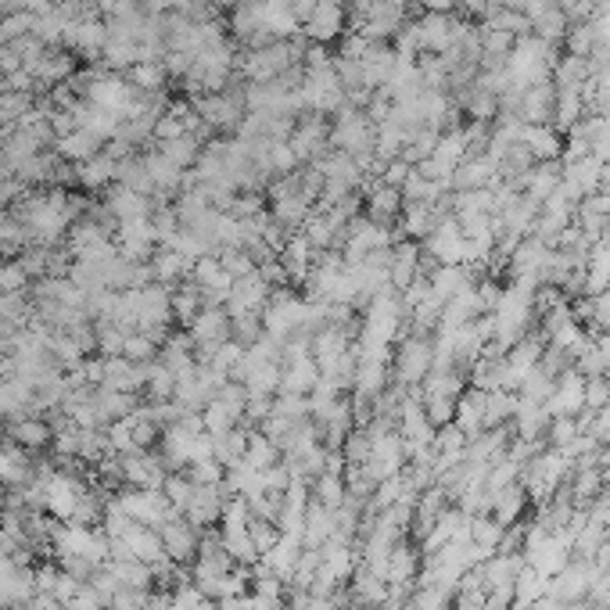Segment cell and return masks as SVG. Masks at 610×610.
Returning <instances> with one entry per match:
<instances>
[{
    "label": "cell",
    "mask_w": 610,
    "mask_h": 610,
    "mask_svg": "<svg viewBox=\"0 0 610 610\" xmlns=\"http://www.w3.org/2000/svg\"><path fill=\"white\" fill-rule=\"evenodd\" d=\"M531 302H535V295H531V284L528 281H521V284H513L503 298H499V313H496V334H499V342L503 345H517V334L524 330V323H528V316H531Z\"/></svg>",
    "instance_id": "6da1fadb"
},
{
    "label": "cell",
    "mask_w": 610,
    "mask_h": 610,
    "mask_svg": "<svg viewBox=\"0 0 610 610\" xmlns=\"http://www.w3.org/2000/svg\"><path fill=\"white\" fill-rule=\"evenodd\" d=\"M87 499V489L80 478H73V474H50V482H47V492H43V510L61 521V524H69L76 517V506Z\"/></svg>",
    "instance_id": "7a4b0ae2"
},
{
    "label": "cell",
    "mask_w": 610,
    "mask_h": 610,
    "mask_svg": "<svg viewBox=\"0 0 610 610\" xmlns=\"http://www.w3.org/2000/svg\"><path fill=\"white\" fill-rule=\"evenodd\" d=\"M201 528H194L183 513H176L173 521H166L162 528H158V535H162V546H166V557L173 560V564H190V560H197V546H201V535H197Z\"/></svg>",
    "instance_id": "3957f363"
},
{
    "label": "cell",
    "mask_w": 610,
    "mask_h": 610,
    "mask_svg": "<svg viewBox=\"0 0 610 610\" xmlns=\"http://www.w3.org/2000/svg\"><path fill=\"white\" fill-rule=\"evenodd\" d=\"M582 405H585V377H582L578 370H568V374L557 381L553 395L546 398V413H550V417H575Z\"/></svg>",
    "instance_id": "277c9868"
},
{
    "label": "cell",
    "mask_w": 610,
    "mask_h": 610,
    "mask_svg": "<svg viewBox=\"0 0 610 610\" xmlns=\"http://www.w3.org/2000/svg\"><path fill=\"white\" fill-rule=\"evenodd\" d=\"M223 510H227V499H223V485H197L194 489V499L187 506V521L194 528H212L223 521Z\"/></svg>",
    "instance_id": "5b68a950"
},
{
    "label": "cell",
    "mask_w": 610,
    "mask_h": 610,
    "mask_svg": "<svg viewBox=\"0 0 610 610\" xmlns=\"http://www.w3.org/2000/svg\"><path fill=\"white\" fill-rule=\"evenodd\" d=\"M36 478L33 474V463H29V452L15 442H4L0 445V485L8 489H22Z\"/></svg>",
    "instance_id": "8992f818"
},
{
    "label": "cell",
    "mask_w": 610,
    "mask_h": 610,
    "mask_svg": "<svg viewBox=\"0 0 610 610\" xmlns=\"http://www.w3.org/2000/svg\"><path fill=\"white\" fill-rule=\"evenodd\" d=\"M8 438H12L15 445H22L26 452H40V449H47V445H50L54 431H50V424H47V421H40V417H12V424H8Z\"/></svg>",
    "instance_id": "52a82bcc"
},
{
    "label": "cell",
    "mask_w": 610,
    "mask_h": 610,
    "mask_svg": "<svg viewBox=\"0 0 610 610\" xmlns=\"http://www.w3.org/2000/svg\"><path fill=\"white\" fill-rule=\"evenodd\" d=\"M452 424H456L467 438H478V435L485 431V391H482V388L470 391V395H463V398L456 402Z\"/></svg>",
    "instance_id": "ba28073f"
},
{
    "label": "cell",
    "mask_w": 610,
    "mask_h": 610,
    "mask_svg": "<svg viewBox=\"0 0 610 610\" xmlns=\"http://www.w3.org/2000/svg\"><path fill=\"white\" fill-rule=\"evenodd\" d=\"M305 316H309V305H302L295 298H281V302H274V309L266 313V327H269V334H274V337H284L295 327H302Z\"/></svg>",
    "instance_id": "9c48e42d"
},
{
    "label": "cell",
    "mask_w": 610,
    "mask_h": 610,
    "mask_svg": "<svg viewBox=\"0 0 610 610\" xmlns=\"http://www.w3.org/2000/svg\"><path fill=\"white\" fill-rule=\"evenodd\" d=\"M431 363H435V352H431V345L410 342V345L402 349V356H398V377H402L405 384H421V381L428 377Z\"/></svg>",
    "instance_id": "30bf717a"
},
{
    "label": "cell",
    "mask_w": 610,
    "mask_h": 610,
    "mask_svg": "<svg viewBox=\"0 0 610 610\" xmlns=\"http://www.w3.org/2000/svg\"><path fill=\"white\" fill-rule=\"evenodd\" d=\"M227 334H230V323H227V316H223L220 309L197 313V320H194V342L209 345V349L216 352V349L227 342Z\"/></svg>",
    "instance_id": "8fae6325"
},
{
    "label": "cell",
    "mask_w": 610,
    "mask_h": 610,
    "mask_svg": "<svg viewBox=\"0 0 610 610\" xmlns=\"http://www.w3.org/2000/svg\"><path fill=\"white\" fill-rule=\"evenodd\" d=\"M524 503H528V492H524L521 485H503V489H496V492H492V506H496V513H492V517L506 528V524H513V521L521 517Z\"/></svg>",
    "instance_id": "7c38bea8"
},
{
    "label": "cell",
    "mask_w": 610,
    "mask_h": 610,
    "mask_svg": "<svg viewBox=\"0 0 610 610\" xmlns=\"http://www.w3.org/2000/svg\"><path fill=\"white\" fill-rule=\"evenodd\" d=\"M244 463L255 470H269L281 463V449L269 442L262 431H248V449H244Z\"/></svg>",
    "instance_id": "4fadbf2b"
},
{
    "label": "cell",
    "mask_w": 610,
    "mask_h": 610,
    "mask_svg": "<svg viewBox=\"0 0 610 610\" xmlns=\"http://www.w3.org/2000/svg\"><path fill=\"white\" fill-rule=\"evenodd\" d=\"M220 535H223V550L234 564H255L259 560V550H255L248 528H223Z\"/></svg>",
    "instance_id": "5bb4252c"
},
{
    "label": "cell",
    "mask_w": 610,
    "mask_h": 610,
    "mask_svg": "<svg viewBox=\"0 0 610 610\" xmlns=\"http://www.w3.org/2000/svg\"><path fill=\"white\" fill-rule=\"evenodd\" d=\"M262 295H266V284L259 281V277H237L234 281V288H230V309H234V316H244V309H255L259 302H262Z\"/></svg>",
    "instance_id": "9a60e30c"
},
{
    "label": "cell",
    "mask_w": 610,
    "mask_h": 610,
    "mask_svg": "<svg viewBox=\"0 0 610 610\" xmlns=\"http://www.w3.org/2000/svg\"><path fill=\"white\" fill-rule=\"evenodd\" d=\"M241 417L230 410L227 402H220V398H212L205 410H201V424H205V431L212 435V438H220V435H227V431H234V428H241L237 424Z\"/></svg>",
    "instance_id": "2e32d148"
},
{
    "label": "cell",
    "mask_w": 610,
    "mask_h": 610,
    "mask_svg": "<svg viewBox=\"0 0 610 610\" xmlns=\"http://www.w3.org/2000/svg\"><path fill=\"white\" fill-rule=\"evenodd\" d=\"M194 482H190V474H176V470H169L166 474V485H162V492H166V499L176 506V513H187V506H190V499H194Z\"/></svg>",
    "instance_id": "e0dca14e"
},
{
    "label": "cell",
    "mask_w": 610,
    "mask_h": 610,
    "mask_svg": "<svg viewBox=\"0 0 610 610\" xmlns=\"http://www.w3.org/2000/svg\"><path fill=\"white\" fill-rule=\"evenodd\" d=\"M506 528L496 521V517H478V521H470V542L474 546H485V550H499V542H503Z\"/></svg>",
    "instance_id": "ac0fdd59"
},
{
    "label": "cell",
    "mask_w": 610,
    "mask_h": 610,
    "mask_svg": "<svg viewBox=\"0 0 610 610\" xmlns=\"http://www.w3.org/2000/svg\"><path fill=\"white\" fill-rule=\"evenodd\" d=\"M463 288H467V277H463V269H459V266H449V269H442L438 277H431V295H435L438 302L456 298Z\"/></svg>",
    "instance_id": "d6986e66"
},
{
    "label": "cell",
    "mask_w": 610,
    "mask_h": 610,
    "mask_svg": "<svg viewBox=\"0 0 610 610\" xmlns=\"http://www.w3.org/2000/svg\"><path fill=\"white\" fill-rule=\"evenodd\" d=\"M248 535H251V542H255V550H259V557H266L269 550L277 546L281 542V524H274V521H262V517H251V524H248Z\"/></svg>",
    "instance_id": "ffe728a7"
},
{
    "label": "cell",
    "mask_w": 610,
    "mask_h": 610,
    "mask_svg": "<svg viewBox=\"0 0 610 610\" xmlns=\"http://www.w3.org/2000/svg\"><path fill=\"white\" fill-rule=\"evenodd\" d=\"M197 281L205 284L209 291H220V295H230V288H234V277L227 274L223 266H216V262H197Z\"/></svg>",
    "instance_id": "44dd1931"
},
{
    "label": "cell",
    "mask_w": 610,
    "mask_h": 610,
    "mask_svg": "<svg viewBox=\"0 0 610 610\" xmlns=\"http://www.w3.org/2000/svg\"><path fill=\"white\" fill-rule=\"evenodd\" d=\"M223 478H227V467H223L216 456L190 463V482H194V485H223Z\"/></svg>",
    "instance_id": "7402d4cb"
},
{
    "label": "cell",
    "mask_w": 610,
    "mask_h": 610,
    "mask_svg": "<svg viewBox=\"0 0 610 610\" xmlns=\"http://www.w3.org/2000/svg\"><path fill=\"white\" fill-rule=\"evenodd\" d=\"M155 352H158V345L151 342L148 334H126V349H122V356L126 359H133V363H151L155 359Z\"/></svg>",
    "instance_id": "603a6c76"
},
{
    "label": "cell",
    "mask_w": 610,
    "mask_h": 610,
    "mask_svg": "<svg viewBox=\"0 0 610 610\" xmlns=\"http://www.w3.org/2000/svg\"><path fill=\"white\" fill-rule=\"evenodd\" d=\"M65 610H108V603H104V596L90 582H83V589L69 603H65Z\"/></svg>",
    "instance_id": "cb8c5ba5"
},
{
    "label": "cell",
    "mask_w": 610,
    "mask_h": 610,
    "mask_svg": "<svg viewBox=\"0 0 610 610\" xmlns=\"http://www.w3.org/2000/svg\"><path fill=\"white\" fill-rule=\"evenodd\" d=\"M606 402H610V381L603 374L589 377L585 381V405H592V410H603Z\"/></svg>",
    "instance_id": "d4e9b609"
},
{
    "label": "cell",
    "mask_w": 610,
    "mask_h": 610,
    "mask_svg": "<svg viewBox=\"0 0 610 610\" xmlns=\"http://www.w3.org/2000/svg\"><path fill=\"white\" fill-rule=\"evenodd\" d=\"M148 596L151 592H141V589H122L112 596L108 610H148Z\"/></svg>",
    "instance_id": "484cf974"
},
{
    "label": "cell",
    "mask_w": 610,
    "mask_h": 610,
    "mask_svg": "<svg viewBox=\"0 0 610 610\" xmlns=\"http://www.w3.org/2000/svg\"><path fill=\"white\" fill-rule=\"evenodd\" d=\"M463 248H467V244L456 237V230H442V237L435 241V255L445 259V262H459V259H463Z\"/></svg>",
    "instance_id": "4316f807"
},
{
    "label": "cell",
    "mask_w": 610,
    "mask_h": 610,
    "mask_svg": "<svg viewBox=\"0 0 610 610\" xmlns=\"http://www.w3.org/2000/svg\"><path fill=\"white\" fill-rule=\"evenodd\" d=\"M585 435H592L599 445H610V402L603 410H592V424L585 428Z\"/></svg>",
    "instance_id": "83f0119b"
},
{
    "label": "cell",
    "mask_w": 610,
    "mask_h": 610,
    "mask_svg": "<svg viewBox=\"0 0 610 610\" xmlns=\"http://www.w3.org/2000/svg\"><path fill=\"white\" fill-rule=\"evenodd\" d=\"M578 435H582V431H578V424H575L571 417H557V421H553V445H557V449H564V445H568L571 438H578Z\"/></svg>",
    "instance_id": "f1b7e54d"
},
{
    "label": "cell",
    "mask_w": 610,
    "mask_h": 610,
    "mask_svg": "<svg viewBox=\"0 0 610 610\" xmlns=\"http://www.w3.org/2000/svg\"><path fill=\"white\" fill-rule=\"evenodd\" d=\"M101 349H104L108 356H122V349H126V334H122L119 327H104V330H101Z\"/></svg>",
    "instance_id": "f546056e"
},
{
    "label": "cell",
    "mask_w": 610,
    "mask_h": 610,
    "mask_svg": "<svg viewBox=\"0 0 610 610\" xmlns=\"http://www.w3.org/2000/svg\"><path fill=\"white\" fill-rule=\"evenodd\" d=\"M173 305H176V313H180V320H183V323H194V320H197V295L183 291V295H176V298H173Z\"/></svg>",
    "instance_id": "4dcf8cb0"
},
{
    "label": "cell",
    "mask_w": 610,
    "mask_h": 610,
    "mask_svg": "<svg viewBox=\"0 0 610 610\" xmlns=\"http://www.w3.org/2000/svg\"><path fill=\"white\" fill-rule=\"evenodd\" d=\"M176 269H183V259H180V255H166V259L158 262V274H162V281H173Z\"/></svg>",
    "instance_id": "1f68e13d"
},
{
    "label": "cell",
    "mask_w": 610,
    "mask_h": 610,
    "mask_svg": "<svg viewBox=\"0 0 610 610\" xmlns=\"http://www.w3.org/2000/svg\"><path fill=\"white\" fill-rule=\"evenodd\" d=\"M564 610H596L589 599H575V603H564Z\"/></svg>",
    "instance_id": "d6a6232c"
},
{
    "label": "cell",
    "mask_w": 610,
    "mask_h": 610,
    "mask_svg": "<svg viewBox=\"0 0 610 610\" xmlns=\"http://www.w3.org/2000/svg\"><path fill=\"white\" fill-rule=\"evenodd\" d=\"M8 442V428H0V445H4Z\"/></svg>",
    "instance_id": "836d02e7"
},
{
    "label": "cell",
    "mask_w": 610,
    "mask_h": 610,
    "mask_svg": "<svg viewBox=\"0 0 610 610\" xmlns=\"http://www.w3.org/2000/svg\"><path fill=\"white\" fill-rule=\"evenodd\" d=\"M599 521H610V510H606V513H599Z\"/></svg>",
    "instance_id": "e575fe53"
}]
</instances>
